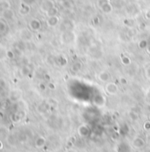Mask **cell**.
Here are the masks:
<instances>
[{"mask_svg":"<svg viewBox=\"0 0 150 152\" xmlns=\"http://www.w3.org/2000/svg\"><path fill=\"white\" fill-rule=\"evenodd\" d=\"M0 42H1V39H0Z\"/></svg>","mask_w":150,"mask_h":152,"instance_id":"6","label":"cell"},{"mask_svg":"<svg viewBox=\"0 0 150 152\" xmlns=\"http://www.w3.org/2000/svg\"><path fill=\"white\" fill-rule=\"evenodd\" d=\"M106 89L109 91L110 93H116V91H117V86H115L114 84L110 83L108 85V87H106Z\"/></svg>","mask_w":150,"mask_h":152,"instance_id":"2","label":"cell"},{"mask_svg":"<svg viewBox=\"0 0 150 152\" xmlns=\"http://www.w3.org/2000/svg\"><path fill=\"white\" fill-rule=\"evenodd\" d=\"M30 27L32 28V29L34 30H38L41 28V23L39 22L37 19H33V20L30 22Z\"/></svg>","mask_w":150,"mask_h":152,"instance_id":"1","label":"cell"},{"mask_svg":"<svg viewBox=\"0 0 150 152\" xmlns=\"http://www.w3.org/2000/svg\"><path fill=\"white\" fill-rule=\"evenodd\" d=\"M7 56H8V58H13V53L11 51H7Z\"/></svg>","mask_w":150,"mask_h":152,"instance_id":"5","label":"cell"},{"mask_svg":"<svg viewBox=\"0 0 150 152\" xmlns=\"http://www.w3.org/2000/svg\"><path fill=\"white\" fill-rule=\"evenodd\" d=\"M4 16L5 18H7V19H11L13 16V12L10 9H7V10H5V12H4Z\"/></svg>","mask_w":150,"mask_h":152,"instance_id":"3","label":"cell"},{"mask_svg":"<svg viewBox=\"0 0 150 152\" xmlns=\"http://www.w3.org/2000/svg\"><path fill=\"white\" fill-rule=\"evenodd\" d=\"M6 30V24L3 21H0V34L5 33Z\"/></svg>","mask_w":150,"mask_h":152,"instance_id":"4","label":"cell"}]
</instances>
